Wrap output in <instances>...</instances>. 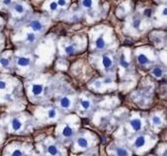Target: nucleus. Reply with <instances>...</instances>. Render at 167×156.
Listing matches in <instances>:
<instances>
[{"instance_id":"nucleus-29","label":"nucleus","mask_w":167,"mask_h":156,"mask_svg":"<svg viewBox=\"0 0 167 156\" xmlns=\"http://www.w3.org/2000/svg\"><path fill=\"white\" fill-rule=\"evenodd\" d=\"M12 155L13 156H21V155H23V152L21 150H19V149H16V150H14L12 152Z\"/></svg>"},{"instance_id":"nucleus-21","label":"nucleus","mask_w":167,"mask_h":156,"mask_svg":"<svg viewBox=\"0 0 167 156\" xmlns=\"http://www.w3.org/2000/svg\"><path fill=\"white\" fill-rule=\"evenodd\" d=\"M152 123L154 125H160L162 123V119L158 116H153L152 117Z\"/></svg>"},{"instance_id":"nucleus-28","label":"nucleus","mask_w":167,"mask_h":156,"mask_svg":"<svg viewBox=\"0 0 167 156\" xmlns=\"http://www.w3.org/2000/svg\"><path fill=\"white\" fill-rule=\"evenodd\" d=\"M57 5L59 6H61V7H63V6H65L66 5V0H57Z\"/></svg>"},{"instance_id":"nucleus-18","label":"nucleus","mask_w":167,"mask_h":156,"mask_svg":"<svg viewBox=\"0 0 167 156\" xmlns=\"http://www.w3.org/2000/svg\"><path fill=\"white\" fill-rule=\"evenodd\" d=\"M14 9L18 14H23L24 13V11H25V8H24V6H23L22 4H16L15 7H14Z\"/></svg>"},{"instance_id":"nucleus-2","label":"nucleus","mask_w":167,"mask_h":156,"mask_svg":"<svg viewBox=\"0 0 167 156\" xmlns=\"http://www.w3.org/2000/svg\"><path fill=\"white\" fill-rule=\"evenodd\" d=\"M30 27L32 28V30H33L34 32H40L41 30L43 29V24L40 22V21L38 20H34L31 22V24H30Z\"/></svg>"},{"instance_id":"nucleus-13","label":"nucleus","mask_w":167,"mask_h":156,"mask_svg":"<svg viewBox=\"0 0 167 156\" xmlns=\"http://www.w3.org/2000/svg\"><path fill=\"white\" fill-rule=\"evenodd\" d=\"M48 152H49V154H51V155H59V149H57V147L55 146V145H50V146L48 147Z\"/></svg>"},{"instance_id":"nucleus-30","label":"nucleus","mask_w":167,"mask_h":156,"mask_svg":"<svg viewBox=\"0 0 167 156\" xmlns=\"http://www.w3.org/2000/svg\"><path fill=\"white\" fill-rule=\"evenodd\" d=\"M2 3L4 4V5L6 6H9L12 4V0H2Z\"/></svg>"},{"instance_id":"nucleus-24","label":"nucleus","mask_w":167,"mask_h":156,"mask_svg":"<svg viewBox=\"0 0 167 156\" xmlns=\"http://www.w3.org/2000/svg\"><path fill=\"white\" fill-rule=\"evenodd\" d=\"M0 63H1V65L4 66V67H7V66L9 65V59L6 58V57H1V58H0Z\"/></svg>"},{"instance_id":"nucleus-5","label":"nucleus","mask_w":167,"mask_h":156,"mask_svg":"<svg viewBox=\"0 0 167 156\" xmlns=\"http://www.w3.org/2000/svg\"><path fill=\"white\" fill-rule=\"evenodd\" d=\"M11 127L14 130H19L22 127V121L19 119H13L11 121Z\"/></svg>"},{"instance_id":"nucleus-20","label":"nucleus","mask_w":167,"mask_h":156,"mask_svg":"<svg viewBox=\"0 0 167 156\" xmlns=\"http://www.w3.org/2000/svg\"><path fill=\"white\" fill-rule=\"evenodd\" d=\"M26 40L29 42H33L36 40V35L34 33H27L26 35Z\"/></svg>"},{"instance_id":"nucleus-7","label":"nucleus","mask_w":167,"mask_h":156,"mask_svg":"<svg viewBox=\"0 0 167 156\" xmlns=\"http://www.w3.org/2000/svg\"><path fill=\"white\" fill-rule=\"evenodd\" d=\"M17 63H18V65L23 66V67H24V66L29 65L30 58H28V57H24V56L18 57V59H17Z\"/></svg>"},{"instance_id":"nucleus-31","label":"nucleus","mask_w":167,"mask_h":156,"mask_svg":"<svg viewBox=\"0 0 167 156\" xmlns=\"http://www.w3.org/2000/svg\"><path fill=\"white\" fill-rule=\"evenodd\" d=\"M5 88H6V83L4 81L0 80V90H3Z\"/></svg>"},{"instance_id":"nucleus-11","label":"nucleus","mask_w":167,"mask_h":156,"mask_svg":"<svg viewBox=\"0 0 167 156\" xmlns=\"http://www.w3.org/2000/svg\"><path fill=\"white\" fill-rule=\"evenodd\" d=\"M77 144H78V146L81 147V148H86V147L88 146V140L85 137H79L78 139H77Z\"/></svg>"},{"instance_id":"nucleus-34","label":"nucleus","mask_w":167,"mask_h":156,"mask_svg":"<svg viewBox=\"0 0 167 156\" xmlns=\"http://www.w3.org/2000/svg\"><path fill=\"white\" fill-rule=\"evenodd\" d=\"M162 14H163V16H166V15H167V9H166V8H164V9H163V11H162Z\"/></svg>"},{"instance_id":"nucleus-25","label":"nucleus","mask_w":167,"mask_h":156,"mask_svg":"<svg viewBox=\"0 0 167 156\" xmlns=\"http://www.w3.org/2000/svg\"><path fill=\"white\" fill-rule=\"evenodd\" d=\"M48 116L50 119H53V117H57V111L55 110V109H51L50 111L48 112Z\"/></svg>"},{"instance_id":"nucleus-32","label":"nucleus","mask_w":167,"mask_h":156,"mask_svg":"<svg viewBox=\"0 0 167 156\" xmlns=\"http://www.w3.org/2000/svg\"><path fill=\"white\" fill-rule=\"evenodd\" d=\"M94 86H95L96 88H100V87H101V82H100V81H95V82H94Z\"/></svg>"},{"instance_id":"nucleus-1","label":"nucleus","mask_w":167,"mask_h":156,"mask_svg":"<svg viewBox=\"0 0 167 156\" xmlns=\"http://www.w3.org/2000/svg\"><path fill=\"white\" fill-rule=\"evenodd\" d=\"M130 125H132L134 130L138 131V130H140L141 127H142V123H141V121L140 119H134L130 121Z\"/></svg>"},{"instance_id":"nucleus-17","label":"nucleus","mask_w":167,"mask_h":156,"mask_svg":"<svg viewBox=\"0 0 167 156\" xmlns=\"http://www.w3.org/2000/svg\"><path fill=\"white\" fill-rule=\"evenodd\" d=\"M80 105H81V107H82L83 109H85V110H88L90 107H91V103H90V101H88V100H86V99H81Z\"/></svg>"},{"instance_id":"nucleus-9","label":"nucleus","mask_w":167,"mask_h":156,"mask_svg":"<svg viewBox=\"0 0 167 156\" xmlns=\"http://www.w3.org/2000/svg\"><path fill=\"white\" fill-rule=\"evenodd\" d=\"M72 133H73V129H72V127H70V125H65V127H63V134L65 137H69V136L72 135Z\"/></svg>"},{"instance_id":"nucleus-8","label":"nucleus","mask_w":167,"mask_h":156,"mask_svg":"<svg viewBox=\"0 0 167 156\" xmlns=\"http://www.w3.org/2000/svg\"><path fill=\"white\" fill-rule=\"evenodd\" d=\"M70 105H71V101H70V99L68 97H63L61 99V106L63 108L67 109L70 107Z\"/></svg>"},{"instance_id":"nucleus-4","label":"nucleus","mask_w":167,"mask_h":156,"mask_svg":"<svg viewBox=\"0 0 167 156\" xmlns=\"http://www.w3.org/2000/svg\"><path fill=\"white\" fill-rule=\"evenodd\" d=\"M144 144H145V137L142 135L138 136V137L136 138V140H134V146H136V148H140V147H142Z\"/></svg>"},{"instance_id":"nucleus-33","label":"nucleus","mask_w":167,"mask_h":156,"mask_svg":"<svg viewBox=\"0 0 167 156\" xmlns=\"http://www.w3.org/2000/svg\"><path fill=\"white\" fill-rule=\"evenodd\" d=\"M103 82H104L105 84H110V83H112V79L111 78H105V80L103 81Z\"/></svg>"},{"instance_id":"nucleus-23","label":"nucleus","mask_w":167,"mask_h":156,"mask_svg":"<svg viewBox=\"0 0 167 156\" xmlns=\"http://www.w3.org/2000/svg\"><path fill=\"white\" fill-rule=\"evenodd\" d=\"M140 24H141V21L140 19H134V20L132 21V27L136 30H138L140 28Z\"/></svg>"},{"instance_id":"nucleus-27","label":"nucleus","mask_w":167,"mask_h":156,"mask_svg":"<svg viewBox=\"0 0 167 156\" xmlns=\"http://www.w3.org/2000/svg\"><path fill=\"white\" fill-rule=\"evenodd\" d=\"M143 15L146 17H151V15H152V10L151 9H144V11H143Z\"/></svg>"},{"instance_id":"nucleus-6","label":"nucleus","mask_w":167,"mask_h":156,"mask_svg":"<svg viewBox=\"0 0 167 156\" xmlns=\"http://www.w3.org/2000/svg\"><path fill=\"white\" fill-rule=\"evenodd\" d=\"M43 86L41 84H34L33 86H32V92H33L34 95L38 96V95H41L43 92Z\"/></svg>"},{"instance_id":"nucleus-10","label":"nucleus","mask_w":167,"mask_h":156,"mask_svg":"<svg viewBox=\"0 0 167 156\" xmlns=\"http://www.w3.org/2000/svg\"><path fill=\"white\" fill-rule=\"evenodd\" d=\"M95 44H96V48H99V50H102V48H104L105 46H106V42H105V40L103 39L102 37H99L97 40H96Z\"/></svg>"},{"instance_id":"nucleus-12","label":"nucleus","mask_w":167,"mask_h":156,"mask_svg":"<svg viewBox=\"0 0 167 156\" xmlns=\"http://www.w3.org/2000/svg\"><path fill=\"white\" fill-rule=\"evenodd\" d=\"M138 61L140 63V64H146V63L149 62V59H148V57H147L145 54H143V53H140V54L138 55Z\"/></svg>"},{"instance_id":"nucleus-19","label":"nucleus","mask_w":167,"mask_h":156,"mask_svg":"<svg viewBox=\"0 0 167 156\" xmlns=\"http://www.w3.org/2000/svg\"><path fill=\"white\" fill-rule=\"evenodd\" d=\"M64 52H65V53H67V54H72V53L75 52V48H74V46L70 44V46H67L64 48Z\"/></svg>"},{"instance_id":"nucleus-26","label":"nucleus","mask_w":167,"mask_h":156,"mask_svg":"<svg viewBox=\"0 0 167 156\" xmlns=\"http://www.w3.org/2000/svg\"><path fill=\"white\" fill-rule=\"evenodd\" d=\"M57 7H59V5H57V1L51 2V4H50V9L51 10V11H55V10L57 9Z\"/></svg>"},{"instance_id":"nucleus-3","label":"nucleus","mask_w":167,"mask_h":156,"mask_svg":"<svg viewBox=\"0 0 167 156\" xmlns=\"http://www.w3.org/2000/svg\"><path fill=\"white\" fill-rule=\"evenodd\" d=\"M102 62H103V65H104V67L107 68V69H108V68H110V67H112V65H113L112 58H111L110 56H108V55H104V56H103Z\"/></svg>"},{"instance_id":"nucleus-22","label":"nucleus","mask_w":167,"mask_h":156,"mask_svg":"<svg viewBox=\"0 0 167 156\" xmlns=\"http://www.w3.org/2000/svg\"><path fill=\"white\" fill-rule=\"evenodd\" d=\"M82 6L85 8H91L93 6V0H83Z\"/></svg>"},{"instance_id":"nucleus-14","label":"nucleus","mask_w":167,"mask_h":156,"mask_svg":"<svg viewBox=\"0 0 167 156\" xmlns=\"http://www.w3.org/2000/svg\"><path fill=\"white\" fill-rule=\"evenodd\" d=\"M116 154H117V155H121V156H127V155H130V152H128V151L126 148L120 147V148L116 149Z\"/></svg>"},{"instance_id":"nucleus-16","label":"nucleus","mask_w":167,"mask_h":156,"mask_svg":"<svg viewBox=\"0 0 167 156\" xmlns=\"http://www.w3.org/2000/svg\"><path fill=\"white\" fill-rule=\"evenodd\" d=\"M120 64L124 68L128 67V61L126 59V56L124 54H121V56H120Z\"/></svg>"},{"instance_id":"nucleus-15","label":"nucleus","mask_w":167,"mask_h":156,"mask_svg":"<svg viewBox=\"0 0 167 156\" xmlns=\"http://www.w3.org/2000/svg\"><path fill=\"white\" fill-rule=\"evenodd\" d=\"M151 73H152V75H153V76H155V77L159 78V77H161V76H162V74H163V71H162L161 68L155 67V68H153V69H152Z\"/></svg>"}]
</instances>
